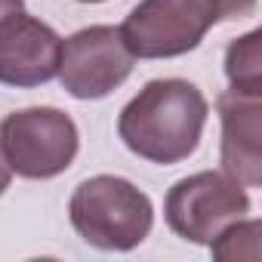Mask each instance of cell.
<instances>
[{
  "label": "cell",
  "mask_w": 262,
  "mask_h": 262,
  "mask_svg": "<svg viewBox=\"0 0 262 262\" xmlns=\"http://www.w3.org/2000/svg\"><path fill=\"white\" fill-rule=\"evenodd\" d=\"M210 102L182 77L148 80L117 117V136L136 158L173 167L201 145Z\"/></svg>",
  "instance_id": "cell-1"
},
{
  "label": "cell",
  "mask_w": 262,
  "mask_h": 262,
  "mask_svg": "<svg viewBox=\"0 0 262 262\" xmlns=\"http://www.w3.org/2000/svg\"><path fill=\"white\" fill-rule=\"evenodd\" d=\"M68 219L90 247L126 253L151 234L155 207L151 198L129 179L99 173L71 191Z\"/></svg>",
  "instance_id": "cell-2"
},
{
  "label": "cell",
  "mask_w": 262,
  "mask_h": 262,
  "mask_svg": "<svg viewBox=\"0 0 262 262\" xmlns=\"http://www.w3.org/2000/svg\"><path fill=\"white\" fill-rule=\"evenodd\" d=\"M0 151L16 176L43 182L62 176L74 164L80 151V133L71 114L62 108L34 105L0 120Z\"/></svg>",
  "instance_id": "cell-3"
},
{
  "label": "cell",
  "mask_w": 262,
  "mask_h": 262,
  "mask_svg": "<svg viewBox=\"0 0 262 262\" xmlns=\"http://www.w3.org/2000/svg\"><path fill=\"white\" fill-rule=\"evenodd\" d=\"M250 213L247 188L222 170H204L179 179L164 201V219L182 241L210 247L231 222Z\"/></svg>",
  "instance_id": "cell-4"
},
{
  "label": "cell",
  "mask_w": 262,
  "mask_h": 262,
  "mask_svg": "<svg viewBox=\"0 0 262 262\" xmlns=\"http://www.w3.org/2000/svg\"><path fill=\"white\" fill-rule=\"evenodd\" d=\"M216 25L210 0H139L120 25L133 59H176L201 47Z\"/></svg>",
  "instance_id": "cell-5"
},
{
  "label": "cell",
  "mask_w": 262,
  "mask_h": 262,
  "mask_svg": "<svg viewBox=\"0 0 262 262\" xmlns=\"http://www.w3.org/2000/svg\"><path fill=\"white\" fill-rule=\"evenodd\" d=\"M133 53L126 50L120 28L90 25L62 40L59 56V83L68 96L80 102L105 99L133 74Z\"/></svg>",
  "instance_id": "cell-6"
},
{
  "label": "cell",
  "mask_w": 262,
  "mask_h": 262,
  "mask_svg": "<svg viewBox=\"0 0 262 262\" xmlns=\"http://www.w3.org/2000/svg\"><path fill=\"white\" fill-rule=\"evenodd\" d=\"M62 37L53 25L16 13L0 22V83L31 90L59 74Z\"/></svg>",
  "instance_id": "cell-7"
},
{
  "label": "cell",
  "mask_w": 262,
  "mask_h": 262,
  "mask_svg": "<svg viewBox=\"0 0 262 262\" xmlns=\"http://www.w3.org/2000/svg\"><path fill=\"white\" fill-rule=\"evenodd\" d=\"M222 123V173L237 179L244 188L262 185V96L225 90L216 99Z\"/></svg>",
  "instance_id": "cell-8"
},
{
  "label": "cell",
  "mask_w": 262,
  "mask_h": 262,
  "mask_svg": "<svg viewBox=\"0 0 262 262\" xmlns=\"http://www.w3.org/2000/svg\"><path fill=\"white\" fill-rule=\"evenodd\" d=\"M225 77H228V90L262 96V31L259 28L228 43Z\"/></svg>",
  "instance_id": "cell-9"
},
{
  "label": "cell",
  "mask_w": 262,
  "mask_h": 262,
  "mask_svg": "<svg viewBox=\"0 0 262 262\" xmlns=\"http://www.w3.org/2000/svg\"><path fill=\"white\" fill-rule=\"evenodd\" d=\"M259 228H262L259 219H237L210 244V253L222 262L256 259L259 256Z\"/></svg>",
  "instance_id": "cell-10"
},
{
  "label": "cell",
  "mask_w": 262,
  "mask_h": 262,
  "mask_svg": "<svg viewBox=\"0 0 262 262\" xmlns=\"http://www.w3.org/2000/svg\"><path fill=\"white\" fill-rule=\"evenodd\" d=\"M216 10V22H228V19H244L256 10V0H210Z\"/></svg>",
  "instance_id": "cell-11"
},
{
  "label": "cell",
  "mask_w": 262,
  "mask_h": 262,
  "mask_svg": "<svg viewBox=\"0 0 262 262\" xmlns=\"http://www.w3.org/2000/svg\"><path fill=\"white\" fill-rule=\"evenodd\" d=\"M25 10V0H0V22Z\"/></svg>",
  "instance_id": "cell-12"
},
{
  "label": "cell",
  "mask_w": 262,
  "mask_h": 262,
  "mask_svg": "<svg viewBox=\"0 0 262 262\" xmlns=\"http://www.w3.org/2000/svg\"><path fill=\"white\" fill-rule=\"evenodd\" d=\"M10 182H13V170L7 167V161H4V151H0V194H4V191L10 188Z\"/></svg>",
  "instance_id": "cell-13"
},
{
  "label": "cell",
  "mask_w": 262,
  "mask_h": 262,
  "mask_svg": "<svg viewBox=\"0 0 262 262\" xmlns=\"http://www.w3.org/2000/svg\"><path fill=\"white\" fill-rule=\"evenodd\" d=\"M77 4H105V0H77Z\"/></svg>",
  "instance_id": "cell-14"
}]
</instances>
